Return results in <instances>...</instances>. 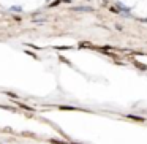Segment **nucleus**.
<instances>
[]
</instances>
